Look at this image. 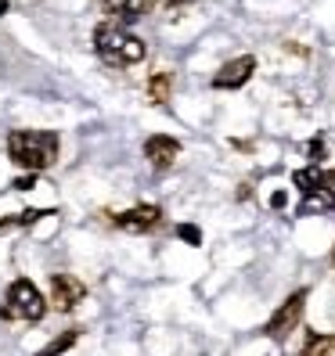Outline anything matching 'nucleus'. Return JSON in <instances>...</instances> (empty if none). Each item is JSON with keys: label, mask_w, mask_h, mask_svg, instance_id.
Instances as JSON below:
<instances>
[{"label": "nucleus", "mask_w": 335, "mask_h": 356, "mask_svg": "<svg viewBox=\"0 0 335 356\" xmlns=\"http://www.w3.org/2000/svg\"><path fill=\"white\" fill-rule=\"evenodd\" d=\"M61 155V137L54 130H11L8 159L26 173H44Z\"/></svg>", "instance_id": "f257e3e1"}, {"label": "nucleus", "mask_w": 335, "mask_h": 356, "mask_svg": "<svg viewBox=\"0 0 335 356\" xmlns=\"http://www.w3.org/2000/svg\"><path fill=\"white\" fill-rule=\"evenodd\" d=\"M94 51L104 65H116V69H130L137 61H144L148 47H144V40L134 36L130 29H123L119 22H101L94 29Z\"/></svg>", "instance_id": "f03ea898"}, {"label": "nucleus", "mask_w": 335, "mask_h": 356, "mask_svg": "<svg viewBox=\"0 0 335 356\" xmlns=\"http://www.w3.org/2000/svg\"><path fill=\"white\" fill-rule=\"evenodd\" d=\"M44 313H47L44 291H40L29 277L11 281L8 299H4V306H0V317L15 321V324H36V321H44Z\"/></svg>", "instance_id": "7ed1b4c3"}, {"label": "nucleus", "mask_w": 335, "mask_h": 356, "mask_svg": "<svg viewBox=\"0 0 335 356\" xmlns=\"http://www.w3.org/2000/svg\"><path fill=\"white\" fill-rule=\"evenodd\" d=\"M306 299H310V291L306 288H299V291H292V296L270 313V321L263 324V334L270 342H285L292 331L299 327V321H303V309H306Z\"/></svg>", "instance_id": "20e7f679"}, {"label": "nucleus", "mask_w": 335, "mask_h": 356, "mask_svg": "<svg viewBox=\"0 0 335 356\" xmlns=\"http://www.w3.org/2000/svg\"><path fill=\"white\" fill-rule=\"evenodd\" d=\"M83 299H87V284L76 274H51V306L58 313H72Z\"/></svg>", "instance_id": "39448f33"}, {"label": "nucleus", "mask_w": 335, "mask_h": 356, "mask_svg": "<svg viewBox=\"0 0 335 356\" xmlns=\"http://www.w3.org/2000/svg\"><path fill=\"white\" fill-rule=\"evenodd\" d=\"M112 227L127 230V234H152L162 227V209L159 205H134L127 213L112 216Z\"/></svg>", "instance_id": "423d86ee"}, {"label": "nucleus", "mask_w": 335, "mask_h": 356, "mask_svg": "<svg viewBox=\"0 0 335 356\" xmlns=\"http://www.w3.org/2000/svg\"><path fill=\"white\" fill-rule=\"evenodd\" d=\"M256 72V58L253 54H242V58H231L227 65H220V72L213 76V87L217 90H238L245 87Z\"/></svg>", "instance_id": "0eeeda50"}, {"label": "nucleus", "mask_w": 335, "mask_h": 356, "mask_svg": "<svg viewBox=\"0 0 335 356\" xmlns=\"http://www.w3.org/2000/svg\"><path fill=\"white\" fill-rule=\"evenodd\" d=\"M180 155V140L170 137V134H152L144 140V159H148L155 170H170Z\"/></svg>", "instance_id": "6e6552de"}, {"label": "nucleus", "mask_w": 335, "mask_h": 356, "mask_svg": "<svg viewBox=\"0 0 335 356\" xmlns=\"http://www.w3.org/2000/svg\"><path fill=\"white\" fill-rule=\"evenodd\" d=\"M101 4L109 15H116V22H137V18L152 15L159 0H101Z\"/></svg>", "instance_id": "1a4fd4ad"}, {"label": "nucleus", "mask_w": 335, "mask_h": 356, "mask_svg": "<svg viewBox=\"0 0 335 356\" xmlns=\"http://www.w3.org/2000/svg\"><path fill=\"white\" fill-rule=\"evenodd\" d=\"M292 184L299 187L303 198L325 191V187H332V184H328V170H321V165H306V170H296V173H292Z\"/></svg>", "instance_id": "9d476101"}, {"label": "nucleus", "mask_w": 335, "mask_h": 356, "mask_svg": "<svg viewBox=\"0 0 335 356\" xmlns=\"http://www.w3.org/2000/svg\"><path fill=\"white\" fill-rule=\"evenodd\" d=\"M144 94H148L152 104H159V108H166L173 97V76L170 72H152L148 83H144Z\"/></svg>", "instance_id": "9b49d317"}, {"label": "nucleus", "mask_w": 335, "mask_h": 356, "mask_svg": "<svg viewBox=\"0 0 335 356\" xmlns=\"http://www.w3.org/2000/svg\"><path fill=\"white\" fill-rule=\"evenodd\" d=\"M332 209H335V187H325V191H318V195H306L296 213L310 216V213H332Z\"/></svg>", "instance_id": "f8f14e48"}, {"label": "nucleus", "mask_w": 335, "mask_h": 356, "mask_svg": "<svg viewBox=\"0 0 335 356\" xmlns=\"http://www.w3.org/2000/svg\"><path fill=\"white\" fill-rule=\"evenodd\" d=\"M335 349V339L332 334H321V331H306V342L299 349V356H328Z\"/></svg>", "instance_id": "ddd939ff"}, {"label": "nucleus", "mask_w": 335, "mask_h": 356, "mask_svg": "<svg viewBox=\"0 0 335 356\" xmlns=\"http://www.w3.org/2000/svg\"><path fill=\"white\" fill-rule=\"evenodd\" d=\"M76 342H79V327H69V331H61L58 339H51L36 356H61V353H69Z\"/></svg>", "instance_id": "4468645a"}, {"label": "nucleus", "mask_w": 335, "mask_h": 356, "mask_svg": "<svg viewBox=\"0 0 335 356\" xmlns=\"http://www.w3.org/2000/svg\"><path fill=\"white\" fill-rule=\"evenodd\" d=\"M177 238L187 241L192 248H198V245H202V230H198L195 223H180V227H177Z\"/></svg>", "instance_id": "2eb2a0df"}, {"label": "nucleus", "mask_w": 335, "mask_h": 356, "mask_svg": "<svg viewBox=\"0 0 335 356\" xmlns=\"http://www.w3.org/2000/svg\"><path fill=\"white\" fill-rule=\"evenodd\" d=\"M11 187H15V191H33V187H36V173H26V177H18V180H15Z\"/></svg>", "instance_id": "dca6fc26"}, {"label": "nucleus", "mask_w": 335, "mask_h": 356, "mask_svg": "<svg viewBox=\"0 0 335 356\" xmlns=\"http://www.w3.org/2000/svg\"><path fill=\"white\" fill-rule=\"evenodd\" d=\"M285 202H288L285 191H274V195H270V209H285Z\"/></svg>", "instance_id": "f3484780"}, {"label": "nucleus", "mask_w": 335, "mask_h": 356, "mask_svg": "<svg viewBox=\"0 0 335 356\" xmlns=\"http://www.w3.org/2000/svg\"><path fill=\"white\" fill-rule=\"evenodd\" d=\"M0 15H8V0H0Z\"/></svg>", "instance_id": "a211bd4d"}, {"label": "nucleus", "mask_w": 335, "mask_h": 356, "mask_svg": "<svg viewBox=\"0 0 335 356\" xmlns=\"http://www.w3.org/2000/svg\"><path fill=\"white\" fill-rule=\"evenodd\" d=\"M328 184H332V187H335V170H328Z\"/></svg>", "instance_id": "6ab92c4d"}, {"label": "nucleus", "mask_w": 335, "mask_h": 356, "mask_svg": "<svg viewBox=\"0 0 335 356\" xmlns=\"http://www.w3.org/2000/svg\"><path fill=\"white\" fill-rule=\"evenodd\" d=\"M332 263H335V248H332Z\"/></svg>", "instance_id": "aec40b11"}]
</instances>
